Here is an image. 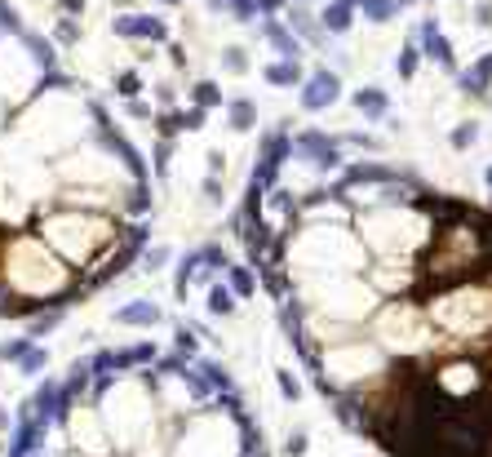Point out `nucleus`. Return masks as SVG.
<instances>
[{
    "mask_svg": "<svg viewBox=\"0 0 492 457\" xmlns=\"http://www.w3.org/2000/svg\"><path fill=\"white\" fill-rule=\"evenodd\" d=\"M36 236H40L45 245L58 249L62 262H71L75 271H84V267H93L120 236H125V227H120L116 213L58 209V213H49V218H40V231H36Z\"/></svg>",
    "mask_w": 492,
    "mask_h": 457,
    "instance_id": "f257e3e1",
    "label": "nucleus"
},
{
    "mask_svg": "<svg viewBox=\"0 0 492 457\" xmlns=\"http://www.w3.org/2000/svg\"><path fill=\"white\" fill-rule=\"evenodd\" d=\"M111 320L120 324V329H151V324H160L164 320V311H160L156 302H147V297H134L129 306H120Z\"/></svg>",
    "mask_w": 492,
    "mask_h": 457,
    "instance_id": "f03ea898",
    "label": "nucleus"
},
{
    "mask_svg": "<svg viewBox=\"0 0 492 457\" xmlns=\"http://www.w3.org/2000/svg\"><path fill=\"white\" fill-rule=\"evenodd\" d=\"M45 431H49V422H40V417H27V422L18 426V435H14V449H9V457L36 453V449H40V440H45Z\"/></svg>",
    "mask_w": 492,
    "mask_h": 457,
    "instance_id": "7ed1b4c3",
    "label": "nucleus"
},
{
    "mask_svg": "<svg viewBox=\"0 0 492 457\" xmlns=\"http://www.w3.org/2000/svg\"><path fill=\"white\" fill-rule=\"evenodd\" d=\"M337 98V80L333 76H319L315 85H310L306 93H302V107H310V111H319V107H328V102Z\"/></svg>",
    "mask_w": 492,
    "mask_h": 457,
    "instance_id": "20e7f679",
    "label": "nucleus"
},
{
    "mask_svg": "<svg viewBox=\"0 0 492 457\" xmlns=\"http://www.w3.org/2000/svg\"><path fill=\"white\" fill-rule=\"evenodd\" d=\"M209 315H222V320H231L235 315V288L226 284H209Z\"/></svg>",
    "mask_w": 492,
    "mask_h": 457,
    "instance_id": "39448f33",
    "label": "nucleus"
},
{
    "mask_svg": "<svg viewBox=\"0 0 492 457\" xmlns=\"http://www.w3.org/2000/svg\"><path fill=\"white\" fill-rule=\"evenodd\" d=\"M222 275H226V284L235 288V297H253V293H258V275H253L249 267H235V262H231Z\"/></svg>",
    "mask_w": 492,
    "mask_h": 457,
    "instance_id": "423d86ee",
    "label": "nucleus"
},
{
    "mask_svg": "<svg viewBox=\"0 0 492 457\" xmlns=\"http://www.w3.org/2000/svg\"><path fill=\"white\" fill-rule=\"evenodd\" d=\"M173 347H177V356H182V360H191V365H195V360H200V333H195L191 324H177V342H173Z\"/></svg>",
    "mask_w": 492,
    "mask_h": 457,
    "instance_id": "0eeeda50",
    "label": "nucleus"
},
{
    "mask_svg": "<svg viewBox=\"0 0 492 457\" xmlns=\"http://www.w3.org/2000/svg\"><path fill=\"white\" fill-rule=\"evenodd\" d=\"M275 382H280V395L288 399V404H297V399H302V382L293 378L288 369H275Z\"/></svg>",
    "mask_w": 492,
    "mask_h": 457,
    "instance_id": "6e6552de",
    "label": "nucleus"
},
{
    "mask_svg": "<svg viewBox=\"0 0 492 457\" xmlns=\"http://www.w3.org/2000/svg\"><path fill=\"white\" fill-rule=\"evenodd\" d=\"M164 262H169V245H156V249H147V254H142V271H164Z\"/></svg>",
    "mask_w": 492,
    "mask_h": 457,
    "instance_id": "1a4fd4ad",
    "label": "nucleus"
},
{
    "mask_svg": "<svg viewBox=\"0 0 492 457\" xmlns=\"http://www.w3.org/2000/svg\"><path fill=\"white\" fill-rule=\"evenodd\" d=\"M475 138H479V125H475V120H466V125H457V129H452V147H457V151L475 147Z\"/></svg>",
    "mask_w": 492,
    "mask_h": 457,
    "instance_id": "9d476101",
    "label": "nucleus"
},
{
    "mask_svg": "<svg viewBox=\"0 0 492 457\" xmlns=\"http://www.w3.org/2000/svg\"><path fill=\"white\" fill-rule=\"evenodd\" d=\"M355 107L368 111V116H382V111H386V98H382V93H355Z\"/></svg>",
    "mask_w": 492,
    "mask_h": 457,
    "instance_id": "9b49d317",
    "label": "nucleus"
},
{
    "mask_svg": "<svg viewBox=\"0 0 492 457\" xmlns=\"http://www.w3.org/2000/svg\"><path fill=\"white\" fill-rule=\"evenodd\" d=\"M306 449H310L306 431H297V435H288V440H284V453H288V457H306Z\"/></svg>",
    "mask_w": 492,
    "mask_h": 457,
    "instance_id": "f8f14e48",
    "label": "nucleus"
},
{
    "mask_svg": "<svg viewBox=\"0 0 492 457\" xmlns=\"http://www.w3.org/2000/svg\"><path fill=\"white\" fill-rule=\"evenodd\" d=\"M231 125H235V129H253V107H249V102H235Z\"/></svg>",
    "mask_w": 492,
    "mask_h": 457,
    "instance_id": "ddd939ff",
    "label": "nucleus"
},
{
    "mask_svg": "<svg viewBox=\"0 0 492 457\" xmlns=\"http://www.w3.org/2000/svg\"><path fill=\"white\" fill-rule=\"evenodd\" d=\"M204 200H209V204H222V178H213V173L204 178Z\"/></svg>",
    "mask_w": 492,
    "mask_h": 457,
    "instance_id": "4468645a",
    "label": "nucleus"
},
{
    "mask_svg": "<svg viewBox=\"0 0 492 457\" xmlns=\"http://www.w3.org/2000/svg\"><path fill=\"white\" fill-rule=\"evenodd\" d=\"M45 360H49L45 351H27V356H23V373H36V369H45Z\"/></svg>",
    "mask_w": 492,
    "mask_h": 457,
    "instance_id": "2eb2a0df",
    "label": "nucleus"
},
{
    "mask_svg": "<svg viewBox=\"0 0 492 457\" xmlns=\"http://www.w3.org/2000/svg\"><path fill=\"white\" fill-rule=\"evenodd\" d=\"M346 143H355V147H364V151H382V143L377 138H368V134H351Z\"/></svg>",
    "mask_w": 492,
    "mask_h": 457,
    "instance_id": "dca6fc26",
    "label": "nucleus"
},
{
    "mask_svg": "<svg viewBox=\"0 0 492 457\" xmlns=\"http://www.w3.org/2000/svg\"><path fill=\"white\" fill-rule=\"evenodd\" d=\"M209 173L217 178V173H226V156L222 151H209Z\"/></svg>",
    "mask_w": 492,
    "mask_h": 457,
    "instance_id": "f3484780",
    "label": "nucleus"
},
{
    "mask_svg": "<svg viewBox=\"0 0 492 457\" xmlns=\"http://www.w3.org/2000/svg\"><path fill=\"white\" fill-rule=\"evenodd\" d=\"M293 76H297V71H288V67H275V71H271V80H275V85H288Z\"/></svg>",
    "mask_w": 492,
    "mask_h": 457,
    "instance_id": "a211bd4d",
    "label": "nucleus"
},
{
    "mask_svg": "<svg viewBox=\"0 0 492 457\" xmlns=\"http://www.w3.org/2000/svg\"><path fill=\"white\" fill-rule=\"evenodd\" d=\"M120 93H138V80L134 76H120Z\"/></svg>",
    "mask_w": 492,
    "mask_h": 457,
    "instance_id": "6ab92c4d",
    "label": "nucleus"
},
{
    "mask_svg": "<svg viewBox=\"0 0 492 457\" xmlns=\"http://www.w3.org/2000/svg\"><path fill=\"white\" fill-rule=\"evenodd\" d=\"M200 102H217V93H213V85H200V93H195Z\"/></svg>",
    "mask_w": 492,
    "mask_h": 457,
    "instance_id": "aec40b11",
    "label": "nucleus"
},
{
    "mask_svg": "<svg viewBox=\"0 0 492 457\" xmlns=\"http://www.w3.org/2000/svg\"><path fill=\"white\" fill-rule=\"evenodd\" d=\"M484 182H488V191H492V164H488V169H484Z\"/></svg>",
    "mask_w": 492,
    "mask_h": 457,
    "instance_id": "412c9836",
    "label": "nucleus"
},
{
    "mask_svg": "<svg viewBox=\"0 0 492 457\" xmlns=\"http://www.w3.org/2000/svg\"><path fill=\"white\" fill-rule=\"evenodd\" d=\"M0 426H5V413H0Z\"/></svg>",
    "mask_w": 492,
    "mask_h": 457,
    "instance_id": "4be33fe9",
    "label": "nucleus"
}]
</instances>
